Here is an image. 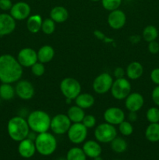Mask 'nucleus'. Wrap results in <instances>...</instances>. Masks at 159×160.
I'll return each mask as SVG.
<instances>
[{"label": "nucleus", "mask_w": 159, "mask_h": 160, "mask_svg": "<svg viewBox=\"0 0 159 160\" xmlns=\"http://www.w3.org/2000/svg\"><path fill=\"white\" fill-rule=\"evenodd\" d=\"M23 75V67L17 59L10 54L0 56V81L12 84L20 81Z\"/></svg>", "instance_id": "f257e3e1"}, {"label": "nucleus", "mask_w": 159, "mask_h": 160, "mask_svg": "<svg viewBox=\"0 0 159 160\" xmlns=\"http://www.w3.org/2000/svg\"><path fill=\"white\" fill-rule=\"evenodd\" d=\"M7 131L12 140L20 142L27 138L30 128L26 120L21 116H17L8 121Z\"/></svg>", "instance_id": "f03ea898"}, {"label": "nucleus", "mask_w": 159, "mask_h": 160, "mask_svg": "<svg viewBox=\"0 0 159 160\" xmlns=\"http://www.w3.org/2000/svg\"><path fill=\"white\" fill-rule=\"evenodd\" d=\"M51 117L43 110H34L28 115L26 121L30 129L37 134L48 131L50 129Z\"/></svg>", "instance_id": "7ed1b4c3"}, {"label": "nucleus", "mask_w": 159, "mask_h": 160, "mask_svg": "<svg viewBox=\"0 0 159 160\" xmlns=\"http://www.w3.org/2000/svg\"><path fill=\"white\" fill-rule=\"evenodd\" d=\"M36 151L44 156H51L57 148V141L51 133L44 132L38 134L34 140Z\"/></svg>", "instance_id": "20e7f679"}, {"label": "nucleus", "mask_w": 159, "mask_h": 160, "mask_svg": "<svg viewBox=\"0 0 159 160\" xmlns=\"http://www.w3.org/2000/svg\"><path fill=\"white\" fill-rule=\"evenodd\" d=\"M60 90L65 98L75 100L81 93V85L75 78H65L61 81Z\"/></svg>", "instance_id": "39448f33"}, {"label": "nucleus", "mask_w": 159, "mask_h": 160, "mask_svg": "<svg viewBox=\"0 0 159 160\" xmlns=\"http://www.w3.org/2000/svg\"><path fill=\"white\" fill-rule=\"evenodd\" d=\"M94 137L98 142L110 143L117 137V130L114 125L106 122L100 123L94 130Z\"/></svg>", "instance_id": "423d86ee"}, {"label": "nucleus", "mask_w": 159, "mask_h": 160, "mask_svg": "<svg viewBox=\"0 0 159 160\" xmlns=\"http://www.w3.org/2000/svg\"><path fill=\"white\" fill-rule=\"evenodd\" d=\"M110 91L112 95L115 99H126L131 92V84L126 78H118L113 81Z\"/></svg>", "instance_id": "0eeeda50"}, {"label": "nucleus", "mask_w": 159, "mask_h": 160, "mask_svg": "<svg viewBox=\"0 0 159 160\" xmlns=\"http://www.w3.org/2000/svg\"><path fill=\"white\" fill-rule=\"evenodd\" d=\"M72 122L65 114H57L51 120L50 129L55 134L61 135L67 133Z\"/></svg>", "instance_id": "6e6552de"}, {"label": "nucleus", "mask_w": 159, "mask_h": 160, "mask_svg": "<svg viewBox=\"0 0 159 160\" xmlns=\"http://www.w3.org/2000/svg\"><path fill=\"white\" fill-rule=\"evenodd\" d=\"M67 136L72 143L79 145L85 142L87 137V128L82 123H73L67 131Z\"/></svg>", "instance_id": "1a4fd4ad"}, {"label": "nucleus", "mask_w": 159, "mask_h": 160, "mask_svg": "<svg viewBox=\"0 0 159 160\" xmlns=\"http://www.w3.org/2000/svg\"><path fill=\"white\" fill-rule=\"evenodd\" d=\"M113 81V78L109 73H101L94 80L92 85L94 91L99 95L107 93L111 90Z\"/></svg>", "instance_id": "9d476101"}, {"label": "nucleus", "mask_w": 159, "mask_h": 160, "mask_svg": "<svg viewBox=\"0 0 159 160\" xmlns=\"http://www.w3.org/2000/svg\"><path fill=\"white\" fill-rule=\"evenodd\" d=\"M16 95L23 100H30L34 97L35 90L30 81L26 80H20L15 86Z\"/></svg>", "instance_id": "9b49d317"}, {"label": "nucleus", "mask_w": 159, "mask_h": 160, "mask_svg": "<svg viewBox=\"0 0 159 160\" xmlns=\"http://www.w3.org/2000/svg\"><path fill=\"white\" fill-rule=\"evenodd\" d=\"M17 60L23 67H31L37 62V52L31 48H23L17 55Z\"/></svg>", "instance_id": "f8f14e48"}, {"label": "nucleus", "mask_w": 159, "mask_h": 160, "mask_svg": "<svg viewBox=\"0 0 159 160\" xmlns=\"http://www.w3.org/2000/svg\"><path fill=\"white\" fill-rule=\"evenodd\" d=\"M9 12H10L9 14L16 20H23L27 19L31 16V8L27 2H17L12 5Z\"/></svg>", "instance_id": "ddd939ff"}, {"label": "nucleus", "mask_w": 159, "mask_h": 160, "mask_svg": "<svg viewBox=\"0 0 159 160\" xmlns=\"http://www.w3.org/2000/svg\"><path fill=\"white\" fill-rule=\"evenodd\" d=\"M126 22V13L123 10L117 9L111 11L108 16V23L114 30H119L125 26Z\"/></svg>", "instance_id": "4468645a"}, {"label": "nucleus", "mask_w": 159, "mask_h": 160, "mask_svg": "<svg viewBox=\"0 0 159 160\" xmlns=\"http://www.w3.org/2000/svg\"><path fill=\"white\" fill-rule=\"evenodd\" d=\"M104 119L106 123L112 125H118L125 120V112L120 108L110 107L104 112Z\"/></svg>", "instance_id": "2eb2a0df"}, {"label": "nucleus", "mask_w": 159, "mask_h": 160, "mask_svg": "<svg viewBox=\"0 0 159 160\" xmlns=\"http://www.w3.org/2000/svg\"><path fill=\"white\" fill-rule=\"evenodd\" d=\"M144 104V98L138 92L130 93L125 99V106L129 112H138Z\"/></svg>", "instance_id": "dca6fc26"}, {"label": "nucleus", "mask_w": 159, "mask_h": 160, "mask_svg": "<svg viewBox=\"0 0 159 160\" xmlns=\"http://www.w3.org/2000/svg\"><path fill=\"white\" fill-rule=\"evenodd\" d=\"M16 28V20L8 13H0V36L10 34Z\"/></svg>", "instance_id": "f3484780"}, {"label": "nucleus", "mask_w": 159, "mask_h": 160, "mask_svg": "<svg viewBox=\"0 0 159 160\" xmlns=\"http://www.w3.org/2000/svg\"><path fill=\"white\" fill-rule=\"evenodd\" d=\"M18 152L20 156L24 159H30L33 157L36 152L34 141L26 138L20 142L18 145Z\"/></svg>", "instance_id": "a211bd4d"}, {"label": "nucleus", "mask_w": 159, "mask_h": 160, "mask_svg": "<svg viewBox=\"0 0 159 160\" xmlns=\"http://www.w3.org/2000/svg\"><path fill=\"white\" fill-rule=\"evenodd\" d=\"M82 149L87 157L91 158V159L101 156V152H102L101 145L98 143V141L93 140H89L84 142Z\"/></svg>", "instance_id": "6ab92c4d"}, {"label": "nucleus", "mask_w": 159, "mask_h": 160, "mask_svg": "<svg viewBox=\"0 0 159 160\" xmlns=\"http://www.w3.org/2000/svg\"><path fill=\"white\" fill-rule=\"evenodd\" d=\"M126 73L129 79L132 81L139 79L143 73V66L140 62L137 61L130 62L126 68Z\"/></svg>", "instance_id": "aec40b11"}, {"label": "nucleus", "mask_w": 159, "mask_h": 160, "mask_svg": "<svg viewBox=\"0 0 159 160\" xmlns=\"http://www.w3.org/2000/svg\"><path fill=\"white\" fill-rule=\"evenodd\" d=\"M37 60L42 63H47L53 59L55 56V50L51 45H45L39 48L37 52Z\"/></svg>", "instance_id": "412c9836"}, {"label": "nucleus", "mask_w": 159, "mask_h": 160, "mask_svg": "<svg viewBox=\"0 0 159 160\" xmlns=\"http://www.w3.org/2000/svg\"><path fill=\"white\" fill-rule=\"evenodd\" d=\"M69 17V12L65 7L61 6H55L50 12V18L55 23H63Z\"/></svg>", "instance_id": "4be33fe9"}, {"label": "nucleus", "mask_w": 159, "mask_h": 160, "mask_svg": "<svg viewBox=\"0 0 159 160\" xmlns=\"http://www.w3.org/2000/svg\"><path fill=\"white\" fill-rule=\"evenodd\" d=\"M26 28L28 31L33 34L39 32L41 30L42 20L41 17L38 14L35 15H31L26 19Z\"/></svg>", "instance_id": "5701e85b"}, {"label": "nucleus", "mask_w": 159, "mask_h": 160, "mask_svg": "<svg viewBox=\"0 0 159 160\" xmlns=\"http://www.w3.org/2000/svg\"><path fill=\"white\" fill-rule=\"evenodd\" d=\"M75 102L83 109H89L94 104V98L89 93H80L75 98Z\"/></svg>", "instance_id": "b1692460"}, {"label": "nucleus", "mask_w": 159, "mask_h": 160, "mask_svg": "<svg viewBox=\"0 0 159 160\" xmlns=\"http://www.w3.org/2000/svg\"><path fill=\"white\" fill-rule=\"evenodd\" d=\"M67 116L72 123H81L85 117V112L82 108L78 106H73L67 111Z\"/></svg>", "instance_id": "393cba45"}, {"label": "nucleus", "mask_w": 159, "mask_h": 160, "mask_svg": "<svg viewBox=\"0 0 159 160\" xmlns=\"http://www.w3.org/2000/svg\"><path fill=\"white\" fill-rule=\"evenodd\" d=\"M145 138L150 142H159V123H150L145 130Z\"/></svg>", "instance_id": "a878e982"}, {"label": "nucleus", "mask_w": 159, "mask_h": 160, "mask_svg": "<svg viewBox=\"0 0 159 160\" xmlns=\"http://www.w3.org/2000/svg\"><path fill=\"white\" fill-rule=\"evenodd\" d=\"M15 95V88L12 86V84L2 83L0 85V98L2 100L9 101L14 98Z\"/></svg>", "instance_id": "bb28decb"}, {"label": "nucleus", "mask_w": 159, "mask_h": 160, "mask_svg": "<svg viewBox=\"0 0 159 160\" xmlns=\"http://www.w3.org/2000/svg\"><path fill=\"white\" fill-rule=\"evenodd\" d=\"M142 37H143V40L147 42L155 41L158 37V31L154 25H148L143 29Z\"/></svg>", "instance_id": "cd10ccee"}, {"label": "nucleus", "mask_w": 159, "mask_h": 160, "mask_svg": "<svg viewBox=\"0 0 159 160\" xmlns=\"http://www.w3.org/2000/svg\"><path fill=\"white\" fill-rule=\"evenodd\" d=\"M110 144L112 151L116 153H123L127 149V142L123 138L115 137Z\"/></svg>", "instance_id": "c85d7f7f"}, {"label": "nucleus", "mask_w": 159, "mask_h": 160, "mask_svg": "<svg viewBox=\"0 0 159 160\" xmlns=\"http://www.w3.org/2000/svg\"><path fill=\"white\" fill-rule=\"evenodd\" d=\"M87 156L82 148L73 147L68 151L66 154V160H86Z\"/></svg>", "instance_id": "c756f323"}, {"label": "nucleus", "mask_w": 159, "mask_h": 160, "mask_svg": "<svg viewBox=\"0 0 159 160\" xmlns=\"http://www.w3.org/2000/svg\"><path fill=\"white\" fill-rule=\"evenodd\" d=\"M55 30V22L51 18H47L43 20L41 25V31L45 34H51Z\"/></svg>", "instance_id": "7c9ffc66"}, {"label": "nucleus", "mask_w": 159, "mask_h": 160, "mask_svg": "<svg viewBox=\"0 0 159 160\" xmlns=\"http://www.w3.org/2000/svg\"><path fill=\"white\" fill-rule=\"evenodd\" d=\"M147 120L150 123H159V109L157 107H151L146 112Z\"/></svg>", "instance_id": "2f4dec72"}, {"label": "nucleus", "mask_w": 159, "mask_h": 160, "mask_svg": "<svg viewBox=\"0 0 159 160\" xmlns=\"http://www.w3.org/2000/svg\"><path fill=\"white\" fill-rule=\"evenodd\" d=\"M121 4L122 0H101L103 8L110 12L118 9Z\"/></svg>", "instance_id": "473e14b6"}, {"label": "nucleus", "mask_w": 159, "mask_h": 160, "mask_svg": "<svg viewBox=\"0 0 159 160\" xmlns=\"http://www.w3.org/2000/svg\"><path fill=\"white\" fill-rule=\"evenodd\" d=\"M118 130L123 136H129L133 132V127L130 122L123 120L118 124Z\"/></svg>", "instance_id": "72a5a7b5"}, {"label": "nucleus", "mask_w": 159, "mask_h": 160, "mask_svg": "<svg viewBox=\"0 0 159 160\" xmlns=\"http://www.w3.org/2000/svg\"><path fill=\"white\" fill-rule=\"evenodd\" d=\"M31 68L32 73L36 77L42 76L45 72V66H44V63L40 62H37L36 63H34Z\"/></svg>", "instance_id": "f704fd0d"}, {"label": "nucleus", "mask_w": 159, "mask_h": 160, "mask_svg": "<svg viewBox=\"0 0 159 160\" xmlns=\"http://www.w3.org/2000/svg\"><path fill=\"white\" fill-rule=\"evenodd\" d=\"M81 123L87 128H92L96 125L97 120L96 118H95L94 116L93 115H85L84 118L83 119L82 122Z\"/></svg>", "instance_id": "c9c22d12"}, {"label": "nucleus", "mask_w": 159, "mask_h": 160, "mask_svg": "<svg viewBox=\"0 0 159 160\" xmlns=\"http://www.w3.org/2000/svg\"><path fill=\"white\" fill-rule=\"evenodd\" d=\"M148 51L150 52V53L151 54H157L159 52V43L155 41H153V42H148Z\"/></svg>", "instance_id": "e433bc0d"}, {"label": "nucleus", "mask_w": 159, "mask_h": 160, "mask_svg": "<svg viewBox=\"0 0 159 160\" xmlns=\"http://www.w3.org/2000/svg\"><path fill=\"white\" fill-rule=\"evenodd\" d=\"M151 98L154 104L159 107V85H157L151 92Z\"/></svg>", "instance_id": "4c0bfd02"}, {"label": "nucleus", "mask_w": 159, "mask_h": 160, "mask_svg": "<svg viewBox=\"0 0 159 160\" xmlns=\"http://www.w3.org/2000/svg\"><path fill=\"white\" fill-rule=\"evenodd\" d=\"M151 81L156 85H159V68H154L151 72V75H150Z\"/></svg>", "instance_id": "58836bf2"}, {"label": "nucleus", "mask_w": 159, "mask_h": 160, "mask_svg": "<svg viewBox=\"0 0 159 160\" xmlns=\"http://www.w3.org/2000/svg\"><path fill=\"white\" fill-rule=\"evenodd\" d=\"M12 5L11 0H0V9L3 11L10 10Z\"/></svg>", "instance_id": "ea45409f"}, {"label": "nucleus", "mask_w": 159, "mask_h": 160, "mask_svg": "<svg viewBox=\"0 0 159 160\" xmlns=\"http://www.w3.org/2000/svg\"><path fill=\"white\" fill-rule=\"evenodd\" d=\"M114 76L116 79L118 78H124V74H125V70H123L122 67H116L114 70Z\"/></svg>", "instance_id": "a19ab883"}, {"label": "nucleus", "mask_w": 159, "mask_h": 160, "mask_svg": "<svg viewBox=\"0 0 159 160\" xmlns=\"http://www.w3.org/2000/svg\"><path fill=\"white\" fill-rule=\"evenodd\" d=\"M128 119L129 122H135L137 120V114L136 112H129L128 115Z\"/></svg>", "instance_id": "79ce46f5"}, {"label": "nucleus", "mask_w": 159, "mask_h": 160, "mask_svg": "<svg viewBox=\"0 0 159 160\" xmlns=\"http://www.w3.org/2000/svg\"><path fill=\"white\" fill-rule=\"evenodd\" d=\"M94 160H104V159L101 157V156H98V157L94 158Z\"/></svg>", "instance_id": "37998d69"}, {"label": "nucleus", "mask_w": 159, "mask_h": 160, "mask_svg": "<svg viewBox=\"0 0 159 160\" xmlns=\"http://www.w3.org/2000/svg\"><path fill=\"white\" fill-rule=\"evenodd\" d=\"M90 1H92V2H98V1H100V0H90Z\"/></svg>", "instance_id": "c03bdc74"}, {"label": "nucleus", "mask_w": 159, "mask_h": 160, "mask_svg": "<svg viewBox=\"0 0 159 160\" xmlns=\"http://www.w3.org/2000/svg\"><path fill=\"white\" fill-rule=\"evenodd\" d=\"M1 100H2L1 98H0V104H1Z\"/></svg>", "instance_id": "a18cd8bd"}]
</instances>
